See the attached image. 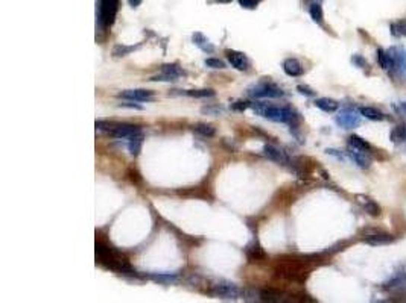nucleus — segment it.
Listing matches in <instances>:
<instances>
[{
	"label": "nucleus",
	"mask_w": 406,
	"mask_h": 303,
	"mask_svg": "<svg viewBox=\"0 0 406 303\" xmlns=\"http://www.w3.org/2000/svg\"><path fill=\"white\" fill-rule=\"evenodd\" d=\"M251 108L259 115H262L271 121H277V123H287L294 126L295 121L298 120L297 112L286 106H271V105L268 106L267 103H254L251 105Z\"/></svg>",
	"instance_id": "1"
},
{
	"label": "nucleus",
	"mask_w": 406,
	"mask_h": 303,
	"mask_svg": "<svg viewBox=\"0 0 406 303\" xmlns=\"http://www.w3.org/2000/svg\"><path fill=\"white\" fill-rule=\"evenodd\" d=\"M248 94L251 97H281L284 93L281 88H278L272 82H259L257 85H253L248 89Z\"/></svg>",
	"instance_id": "2"
},
{
	"label": "nucleus",
	"mask_w": 406,
	"mask_h": 303,
	"mask_svg": "<svg viewBox=\"0 0 406 303\" xmlns=\"http://www.w3.org/2000/svg\"><path fill=\"white\" fill-rule=\"evenodd\" d=\"M118 6H119V0H99V23L107 27L114 21L116 12H118Z\"/></svg>",
	"instance_id": "3"
},
{
	"label": "nucleus",
	"mask_w": 406,
	"mask_h": 303,
	"mask_svg": "<svg viewBox=\"0 0 406 303\" xmlns=\"http://www.w3.org/2000/svg\"><path fill=\"white\" fill-rule=\"evenodd\" d=\"M388 53L391 58V69H394L399 76L406 77V49L402 46H396Z\"/></svg>",
	"instance_id": "4"
},
{
	"label": "nucleus",
	"mask_w": 406,
	"mask_h": 303,
	"mask_svg": "<svg viewBox=\"0 0 406 303\" xmlns=\"http://www.w3.org/2000/svg\"><path fill=\"white\" fill-rule=\"evenodd\" d=\"M336 123L344 129H355L361 125V115L353 108H345L336 115Z\"/></svg>",
	"instance_id": "5"
},
{
	"label": "nucleus",
	"mask_w": 406,
	"mask_h": 303,
	"mask_svg": "<svg viewBox=\"0 0 406 303\" xmlns=\"http://www.w3.org/2000/svg\"><path fill=\"white\" fill-rule=\"evenodd\" d=\"M113 137L116 138H134V137H138V135H143L141 131L137 128V126H133V125H116V126H110V131H108Z\"/></svg>",
	"instance_id": "6"
},
{
	"label": "nucleus",
	"mask_w": 406,
	"mask_h": 303,
	"mask_svg": "<svg viewBox=\"0 0 406 303\" xmlns=\"http://www.w3.org/2000/svg\"><path fill=\"white\" fill-rule=\"evenodd\" d=\"M384 290L387 291H406V270L396 271L394 276L384 284Z\"/></svg>",
	"instance_id": "7"
},
{
	"label": "nucleus",
	"mask_w": 406,
	"mask_h": 303,
	"mask_svg": "<svg viewBox=\"0 0 406 303\" xmlns=\"http://www.w3.org/2000/svg\"><path fill=\"white\" fill-rule=\"evenodd\" d=\"M227 58L228 63L231 64V67H235L236 70L245 72L250 67V59L247 58V55H244L242 52H236V50H227Z\"/></svg>",
	"instance_id": "8"
},
{
	"label": "nucleus",
	"mask_w": 406,
	"mask_h": 303,
	"mask_svg": "<svg viewBox=\"0 0 406 303\" xmlns=\"http://www.w3.org/2000/svg\"><path fill=\"white\" fill-rule=\"evenodd\" d=\"M213 294L221 299H236L239 296V290L233 284H216L213 285Z\"/></svg>",
	"instance_id": "9"
},
{
	"label": "nucleus",
	"mask_w": 406,
	"mask_h": 303,
	"mask_svg": "<svg viewBox=\"0 0 406 303\" xmlns=\"http://www.w3.org/2000/svg\"><path fill=\"white\" fill-rule=\"evenodd\" d=\"M122 99H130V100H138V102H148L152 100V91L148 89H127L124 93L119 94Z\"/></svg>",
	"instance_id": "10"
},
{
	"label": "nucleus",
	"mask_w": 406,
	"mask_h": 303,
	"mask_svg": "<svg viewBox=\"0 0 406 303\" xmlns=\"http://www.w3.org/2000/svg\"><path fill=\"white\" fill-rule=\"evenodd\" d=\"M364 241L370 246H387V244H391L394 241V236L390 235V233H371V235H367L364 238Z\"/></svg>",
	"instance_id": "11"
},
{
	"label": "nucleus",
	"mask_w": 406,
	"mask_h": 303,
	"mask_svg": "<svg viewBox=\"0 0 406 303\" xmlns=\"http://www.w3.org/2000/svg\"><path fill=\"white\" fill-rule=\"evenodd\" d=\"M264 153H265V156H267L268 159H271V161H274V162H277V164H281V165L287 164V156L283 153V152H281L280 149H277V147H274V146H271V144H267V146L264 147Z\"/></svg>",
	"instance_id": "12"
},
{
	"label": "nucleus",
	"mask_w": 406,
	"mask_h": 303,
	"mask_svg": "<svg viewBox=\"0 0 406 303\" xmlns=\"http://www.w3.org/2000/svg\"><path fill=\"white\" fill-rule=\"evenodd\" d=\"M283 70H284V73L287 76H292V77H298L304 72L303 66L298 63L297 59H294V58H289V59L284 61V63H283Z\"/></svg>",
	"instance_id": "13"
},
{
	"label": "nucleus",
	"mask_w": 406,
	"mask_h": 303,
	"mask_svg": "<svg viewBox=\"0 0 406 303\" xmlns=\"http://www.w3.org/2000/svg\"><path fill=\"white\" fill-rule=\"evenodd\" d=\"M192 41L196 47H199L202 52H206V53H213L215 52V46L210 43V40L207 37H204L201 32H195L192 35Z\"/></svg>",
	"instance_id": "14"
},
{
	"label": "nucleus",
	"mask_w": 406,
	"mask_h": 303,
	"mask_svg": "<svg viewBox=\"0 0 406 303\" xmlns=\"http://www.w3.org/2000/svg\"><path fill=\"white\" fill-rule=\"evenodd\" d=\"M349 156L353 159V162H356L361 168H367L370 167V159L367 156V152H361V150H356L353 147H350V150L347 152Z\"/></svg>",
	"instance_id": "15"
},
{
	"label": "nucleus",
	"mask_w": 406,
	"mask_h": 303,
	"mask_svg": "<svg viewBox=\"0 0 406 303\" xmlns=\"http://www.w3.org/2000/svg\"><path fill=\"white\" fill-rule=\"evenodd\" d=\"M358 111H359V114L362 117H365L368 120H373V121H382V120H385V114L381 112L379 109L373 108V106H361Z\"/></svg>",
	"instance_id": "16"
},
{
	"label": "nucleus",
	"mask_w": 406,
	"mask_h": 303,
	"mask_svg": "<svg viewBox=\"0 0 406 303\" xmlns=\"http://www.w3.org/2000/svg\"><path fill=\"white\" fill-rule=\"evenodd\" d=\"M247 256H248L250 261H262V259L267 258L264 249L260 247V246L257 244V242H253L251 246L247 247Z\"/></svg>",
	"instance_id": "17"
},
{
	"label": "nucleus",
	"mask_w": 406,
	"mask_h": 303,
	"mask_svg": "<svg viewBox=\"0 0 406 303\" xmlns=\"http://www.w3.org/2000/svg\"><path fill=\"white\" fill-rule=\"evenodd\" d=\"M315 106L320 108L321 111L324 112H335L339 106V103L336 100H332V99H327V97H323V99H316L315 100Z\"/></svg>",
	"instance_id": "18"
},
{
	"label": "nucleus",
	"mask_w": 406,
	"mask_h": 303,
	"mask_svg": "<svg viewBox=\"0 0 406 303\" xmlns=\"http://www.w3.org/2000/svg\"><path fill=\"white\" fill-rule=\"evenodd\" d=\"M390 138L393 143L399 144V143H405L406 141V125H399L396 128L391 129Z\"/></svg>",
	"instance_id": "19"
},
{
	"label": "nucleus",
	"mask_w": 406,
	"mask_h": 303,
	"mask_svg": "<svg viewBox=\"0 0 406 303\" xmlns=\"http://www.w3.org/2000/svg\"><path fill=\"white\" fill-rule=\"evenodd\" d=\"M390 32L396 38L406 37V20H399L396 23H391L390 24Z\"/></svg>",
	"instance_id": "20"
},
{
	"label": "nucleus",
	"mask_w": 406,
	"mask_h": 303,
	"mask_svg": "<svg viewBox=\"0 0 406 303\" xmlns=\"http://www.w3.org/2000/svg\"><path fill=\"white\" fill-rule=\"evenodd\" d=\"M349 146L353 147V149H356V150H361V152H370L371 150V146L365 140H362L361 137H358V135H352L349 138Z\"/></svg>",
	"instance_id": "21"
},
{
	"label": "nucleus",
	"mask_w": 406,
	"mask_h": 303,
	"mask_svg": "<svg viewBox=\"0 0 406 303\" xmlns=\"http://www.w3.org/2000/svg\"><path fill=\"white\" fill-rule=\"evenodd\" d=\"M309 14H310V17H312V20H313L315 23H318V24H321V23H323V20H324V14H323V8H321V5L318 3V2L310 3V6H309Z\"/></svg>",
	"instance_id": "22"
},
{
	"label": "nucleus",
	"mask_w": 406,
	"mask_h": 303,
	"mask_svg": "<svg viewBox=\"0 0 406 303\" xmlns=\"http://www.w3.org/2000/svg\"><path fill=\"white\" fill-rule=\"evenodd\" d=\"M364 200H361L362 203H364V208H365V211L368 212L370 216H374V217H378L379 214H381V208H379V205L376 203L374 200H371V199H367V197H362Z\"/></svg>",
	"instance_id": "23"
},
{
	"label": "nucleus",
	"mask_w": 406,
	"mask_h": 303,
	"mask_svg": "<svg viewBox=\"0 0 406 303\" xmlns=\"http://www.w3.org/2000/svg\"><path fill=\"white\" fill-rule=\"evenodd\" d=\"M151 278L155 282H160V284H173V282H177V275H175V273H160V275H151Z\"/></svg>",
	"instance_id": "24"
},
{
	"label": "nucleus",
	"mask_w": 406,
	"mask_h": 303,
	"mask_svg": "<svg viewBox=\"0 0 406 303\" xmlns=\"http://www.w3.org/2000/svg\"><path fill=\"white\" fill-rule=\"evenodd\" d=\"M161 72L166 73V75H170L172 77H175V79L184 76V72H183L181 67L177 66V64H167V66H163V70H161Z\"/></svg>",
	"instance_id": "25"
},
{
	"label": "nucleus",
	"mask_w": 406,
	"mask_h": 303,
	"mask_svg": "<svg viewBox=\"0 0 406 303\" xmlns=\"http://www.w3.org/2000/svg\"><path fill=\"white\" fill-rule=\"evenodd\" d=\"M378 61L379 64L384 70H390L391 69V58H390V53L382 50V49H378Z\"/></svg>",
	"instance_id": "26"
},
{
	"label": "nucleus",
	"mask_w": 406,
	"mask_h": 303,
	"mask_svg": "<svg viewBox=\"0 0 406 303\" xmlns=\"http://www.w3.org/2000/svg\"><path fill=\"white\" fill-rule=\"evenodd\" d=\"M141 140H143V135H138V137H134L130 140L128 143V149H130V153L131 155H138L140 150H141Z\"/></svg>",
	"instance_id": "27"
},
{
	"label": "nucleus",
	"mask_w": 406,
	"mask_h": 303,
	"mask_svg": "<svg viewBox=\"0 0 406 303\" xmlns=\"http://www.w3.org/2000/svg\"><path fill=\"white\" fill-rule=\"evenodd\" d=\"M186 94L190 97H212L215 96V91L213 89H190V91H186Z\"/></svg>",
	"instance_id": "28"
},
{
	"label": "nucleus",
	"mask_w": 406,
	"mask_h": 303,
	"mask_svg": "<svg viewBox=\"0 0 406 303\" xmlns=\"http://www.w3.org/2000/svg\"><path fill=\"white\" fill-rule=\"evenodd\" d=\"M195 131L204 137H213L215 135V128H212L210 125H206V123H199L195 126Z\"/></svg>",
	"instance_id": "29"
},
{
	"label": "nucleus",
	"mask_w": 406,
	"mask_h": 303,
	"mask_svg": "<svg viewBox=\"0 0 406 303\" xmlns=\"http://www.w3.org/2000/svg\"><path fill=\"white\" fill-rule=\"evenodd\" d=\"M206 66L210 67V69H219V70L225 69V64L222 63L221 59H216V58H209V59H206Z\"/></svg>",
	"instance_id": "30"
},
{
	"label": "nucleus",
	"mask_w": 406,
	"mask_h": 303,
	"mask_svg": "<svg viewBox=\"0 0 406 303\" xmlns=\"http://www.w3.org/2000/svg\"><path fill=\"white\" fill-rule=\"evenodd\" d=\"M133 50H135L134 46H130V47H127V46H116L114 50H113V53H114L116 56H125L127 53H130V52H133Z\"/></svg>",
	"instance_id": "31"
},
{
	"label": "nucleus",
	"mask_w": 406,
	"mask_h": 303,
	"mask_svg": "<svg viewBox=\"0 0 406 303\" xmlns=\"http://www.w3.org/2000/svg\"><path fill=\"white\" fill-rule=\"evenodd\" d=\"M352 63L356 66V67H359V69H367V59L364 58V56H361V55H353L352 56Z\"/></svg>",
	"instance_id": "32"
},
{
	"label": "nucleus",
	"mask_w": 406,
	"mask_h": 303,
	"mask_svg": "<svg viewBox=\"0 0 406 303\" xmlns=\"http://www.w3.org/2000/svg\"><path fill=\"white\" fill-rule=\"evenodd\" d=\"M239 3L245 9H256L257 5L260 3V0H239Z\"/></svg>",
	"instance_id": "33"
},
{
	"label": "nucleus",
	"mask_w": 406,
	"mask_h": 303,
	"mask_svg": "<svg viewBox=\"0 0 406 303\" xmlns=\"http://www.w3.org/2000/svg\"><path fill=\"white\" fill-rule=\"evenodd\" d=\"M297 89L300 91L301 94H304V96H307V97H313L315 96V91L313 89H310L309 86H306V85H298L297 86Z\"/></svg>",
	"instance_id": "34"
},
{
	"label": "nucleus",
	"mask_w": 406,
	"mask_h": 303,
	"mask_svg": "<svg viewBox=\"0 0 406 303\" xmlns=\"http://www.w3.org/2000/svg\"><path fill=\"white\" fill-rule=\"evenodd\" d=\"M202 112H204V114L219 115V112H222V109H221V108H202Z\"/></svg>",
	"instance_id": "35"
},
{
	"label": "nucleus",
	"mask_w": 406,
	"mask_h": 303,
	"mask_svg": "<svg viewBox=\"0 0 406 303\" xmlns=\"http://www.w3.org/2000/svg\"><path fill=\"white\" fill-rule=\"evenodd\" d=\"M329 155H333V156H336V158H339V159H344V155L342 153H339V150H335V149H327L326 150Z\"/></svg>",
	"instance_id": "36"
},
{
	"label": "nucleus",
	"mask_w": 406,
	"mask_h": 303,
	"mask_svg": "<svg viewBox=\"0 0 406 303\" xmlns=\"http://www.w3.org/2000/svg\"><path fill=\"white\" fill-rule=\"evenodd\" d=\"M396 109L400 111V112H403V114H406V102H400V103L396 106Z\"/></svg>",
	"instance_id": "37"
},
{
	"label": "nucleus",
	"mask_w": 406,
	"mask_h": 303,
	"mask_svg": "<svg viewBox=\"0 0 406 303\" xmlns=\"http://www.w3.org/2000/svg\"><path fill=\"white\" fill-rule=\"evenodd\" d=\"M121 106H127V108H134V109H141V106H138V105H133V103H121Z\"/></svg>",
	"instance_id": "38"
},
{
	"label": "nucleus",
	"mask_w": 406,
	"mask_h": 303,
	"mask_svg": "<svg viewBox=\"0 0 406 303\" xmlns=\"http://www.w3.org/2000/svg\"><path fill=\"white\" fill-rule=\"evenodd\" d=\"M128 2H130V5H131V6H134V8H135V6H138V5L141 3V0H128Z\"/></svg>",
	"instance_id": "39"
},
{
	"label": "nucleus",
	"mask_w": 406,
	"mask_h": 303,
	"mask_svg": "<svg viewBox=\"0 0 406 303\" xmlns=\"http://www.w3.org/2000/svg\"><path fill=\"white\" fill-rule=\"evenodd\" d=\"M216 2H219V3H230L231 0H216Z\"/></svg>",
	"instance_id": "40"
}]
</instances>
